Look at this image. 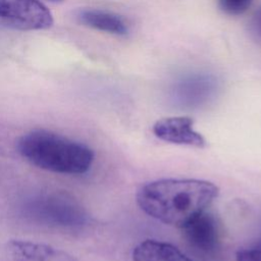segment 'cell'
Instances as JSON below:
<instances>
[{
	"mask_svg": "<svg viewBox=\"0 0 261 261\" xmlns=\"http://www.w3.org/2000/svg\"><path fill=\"white\" fill-rule=\"evenodd\" d=\"M47 1H50V2H61L63 0H47Z\"/></svg>",
	"mask_w": 261,
	"mask_h": 261,
	"instance_id": "4fadbf2b",
	"label": "cell"
},
{
	"mask_svg": "<svg viewBox=\"0 0 261 261\" xmlns=\"http://www.w3.org/2000/svg\"><path fill=\"white\" fill-rule=\"evenodd\" d=\"M194 120L188 116H172L157 120L152 132L158 139L176 145L204 148L206 140L193 127Z\"/></svg>",
	"mask_w": 261,
	"mask_h": 261,
	"instance_id": "5b68a950",
	"label": "cell"
},
{
	"mask_svg": "<svg viewBox=\"0 0 261 261\" xmlns=\"http://www.w3.org/2000/svg\"><path fill=\"white\" fill-rule=\"evenodd\" d=\"M249 31L252 37L261 43V6L252 15L249 22Z\"/></svg>",
	"mask_w": 261,
	"mask_h": 261,
	"instance_id": "7c38bea8",
	"label": "cell"
},
{
	"mask_svg": "<svg viewBox=\"0 0 261 261\" xmlns=\"http://www.w3.org/2000/svg\"><path fill=\"white\" fill-rule=\"evenodd\" d=\"M30 216L44 225L76 228L86 221L84 211L66 198L49 196L38 198L29 206Z\"/></svg>",
	"mask_w": 261,
	"mask_h": 261,
	"instance_id": "277c9868",
	"label": "cell"
},
{
	"mask_svg": "<svg viewBox=\"0 0 261 261\" xmlns=\"http://www.w3.org/2000/svg\"><path fill=\"white\" fill-rule=\"evenodd\" d=\"M133 261H194L171 244L145 240L133 250Z\"/></svg>",
	"mask_w": 261,
	"mask_h": 261,
	"instance_id": "9c48e42d",
	"label": "cell"
},
{
	"mask_svg": "<svg viewBox=\"0 0 261 261\" xmlns=\"http://www.w3.org/2000/svg\"><path fill=\"white\" fill-rule=\"evenodd\" d=\"M5 251L9 261H76L63 250L31 241L11 240Z\"/></svg>",
	"mask_w": 261,
	"mask_h": 261,
	"instance_id": "8992f818",
	"label": "cell"
},
{
	"mask_svg": "<svg viewBox=\"0 0 261 261\" xmlns=\"http://www.w3.org/2000/svg\"><path fill=\"white\" fill-rule=\"evenodd\" d=\"M80 23L88 28L112 35L124 36L128 32V25L118 14L101 9H82L76 13Z\"/></svg>",
	"mask_w": 261,
	"mask_h": 261,
	"instance_id": "ba28073f",
	"label": "cell"
},
{
	"mask_svg": "<svg viewBox=\"0 0 261 261\" xmlns=\"http://www.w3.org/2000/svg\"><path fill=\"white\" fill-rule=\"evenodd\" d=\"M220 10L230 16L244 14L252 5L253 0H217Z\"/></svg>",
	"mask_w": 261,
	"mask_h": 261,
	"instance_id": "30bf717a",
	"label": "cell"
},
{
	"mask_svg": "<svg viewBox=\"0 0 261 261\" xmlns=\"http://www.w3.org/2000/svg\"><path fill=\"white\" fill-rule=\"evenodd\" d=\"M19 155L32 165L54 173L83 174L94 162V152L87 145L47 129L23 134L16 144Z\"/></svg>",
	"mask_w": 261,
	"mask_h": 261,
	"instance_id": "7a4b0ae2",
	"label": "cell"
},
{
	"mask_svg": "<svg viewBox=\"0 0 261 261\" xmlns=\"http://www.w3.org/2000/svg\"><path fill=\"white\" fill-rule=\"evenodd\" d=\"M187 242L195 249L210 253L219 243V227L213 215L206 211L181 227Z\"/></svg>",
	"mask_w": 261,
	"mask_h": 261,
	"instance_id": "52a82bcc",
	"label": "cell"
},
{
	"mask_svg": "<svg viewBox=\"0 0 261 261\" xmlns=\"http://www.w3.org/2000/svg\"><path fill=\"white\" fill-rule=\"evenodd\" d=\"M218 195L219 188L208 180L163 178L143 186L137 203L156 220L181 228L205 212Z\"/></svg>",
	"mask_w": 261,
	"mask_h": 261,
	"instance_id": "6da1fadb",
	"label": "cell"
},
{
	"mask_svg": "<svg viewBox=\"0 0 261 261\" xmlns=\"http://www.w3.org/2000/svg\"><path fill=\"white\" fill-rule=\"evenodd\" d=\"M236 261H261V241L240 249L236 254Z\"/></svg>",
	"mask_w": 261,
	"mask_h": 261,
	"instance_id": "8fae6325",
	"label": "cell"
},
{
	"mask_svg": "<svg viewBox=\"0 0 261 261\" xmlns=\"http://www.w3.org/2000/svg\"><path fill=\"white\" fill-rule=\"evenodd\" d=\"M50 10L39 0H0V27L38 31L52 27Z\"/></svg>",
	"mask_w": 261,
	"mask_h": 261,
	"instance_id": "3957f363",
	"label": "cell"
}]
</instances>
